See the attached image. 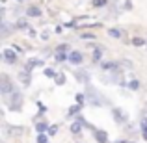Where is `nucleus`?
Wrapping results in <instances>:
<instances>
[{
    "instance_id": "1",
    "label": "nucleus",
    "mask_w": 147,
    "mask_h": 143,
    "mask_svg": "<svg viewBox=\"0 0 147 143\" xmlns=\"http://www.w3.org/2000/svg\"><path fill=\"white\" fill-rule=\"evenodd\" d=\"M4 102L9 106V110H13V111H21V108H22V93L15 87L13 91H11L9 95L4 99Z\"/></svg>"
},
{
    "instance_id": "2",
    "label": "nucleus",
    "mask_w": 147,
    "mask_h": 143,
    "mask_svg": "<svg viewBox=\"0 0 147 143\" xmlns=\"http://www.w3.org/2000/svg\"><path fill=\"white\" fill-rule=\"evenodd\" d=\"M86 99H88V102H90V106H95V108L102 106V104L106 102L104 97H100V93L93 86H90V84H88V89H86Z\"/></svg>"
},
{
    "instance_id": "3",
    "label": "nucleus",
    "mask_w": 147,
    "mask_h": 143,
    "mask_svg": "<svg viewBox=\"0 0 147 143\" xmlns=\"http://www.w3.org/2000/svg\"><path fill=\"white\" fill-rule=\"evenodd\" d=\"M13 89H15V84L11 82L9 76L7 75H0V93H2V99H6Z\"/></svg>"
},
{
    "instance_id": "4",
    "label": "nucleus",
    "mask_w": 147,
    "mask_h": 143,
    "mask_svg": "<svg viewBox=\"0 0 147 143\" xmlns=\"http://www.w3.org/2000/svg\"><path fill=\"white\" fill-rule=\"evenodd\" d=\"M2 58H4V61H6L7 65H15L19 61V56H17V52H15L13 48H4Z\"/></svg>"
},
{
    "instance_id": "5",
    "label": "nucleus",
    "mask_w": 147,
    "mask_h": 143,
    "mask_svg": "<svg viewBox=\"0 0 147 143\" xmlns=\"http://www.w3.org/2000/svg\"><path fill=\"white\" fill-rule=\"evenodd\" d=\"M112 115H114V121L117 123V125H125V123L129 121V115H127L121 108H112Z\"/></svg>"
},
{
    "instance_id": "6",
    "label": "nucleus",
    "mask_w": 147,
    "mask_h": 143,
    "mask_svg": "<svg viewBox=\"0 0 147 143\" xmlns=\"http://www.w3.org/2000/svg\"><path fill=\"white\" fill-rule=\"evenodd\" d=\"M100 69L102 71H115V73H121L123 65L119 63V61H100Z\"/></svg>"
},
{
    "instance_id": "7",
    "label": "nucleus",
    "mask_w": 147,
    "mask_h": 143,
    "mask_svg": "<svg viewBox=\"0 0 147 143\" xmlns=\"http://www.w3.org/2000/svg\"><path fill=\"white\" fill-rule=\"evenodd\" d=\"M75 78L78 80L80 84H90V73L86 69H76L75 71Z\"/></svg>"
},
{
    "instance_id": "8",
    "label": "nucleus",
    "mask_w": 147,
    "mask_h": 143,
    "mask_svg": "<svg viewBox=\"0 0 147 143\" xmlns=\"http://www.w3.org/2000/svg\"><path fill=\"white\" fill-rule=\"evenodd\" d=\"M69 61H71L73 65H82V61H84L82 52H80V50H71V52H69Z\"/></svg>"
},
{
    "instance_id": "9",
    "label": "nucleus",
    "mask_w": 147,
    "mask_h": 143,
    "mask_svg": "<svg viewBox=\"0 0 147 143\" xmlns=\"http://www.w3.org/2000/svg\"><path fill=\"white\" fill-rule=\"evenodd\" d=\"M26 15H28L30 19H37V17H41V15H43V11H41V7L39 6H28L26 7Z\"/></svg>"
},
{
    "instance_id": "10",
    "label": "nucleus",
    "mask_w": 147,
    "mask_h": 143,
    "mask_svg": "<svg viewBox=\"0 0 147 143\" xmlns=\"http://www.w3.org/2000/svg\"><path fill=\"white\" fill-rule=\"evenodd\" d=\"M41 65H45V61H43V60H39V58H30V60L26 61L24 69H28V71H34L36 67H41Z\"/></svg>"
},
{
    "instance_id": "11",
    "label": "nucleus",
    "mask_w": 147,
    "mask_h": 143,
    "mask_svg": "<svg viewBox=\"0 0 147 143\" xmlns=\"http://www.w3.org/2000/svg\"><path fill=\"white\" fill-rule=\"evenodd\" d=\"M19 80H21L24 86H30V82H32V71H28V69H22V71L19 73Z\"/></svg>"
},
{
    "instance_id": "12",
    "label": "nucleus",
    "mask_w": 147,
    "mask_h": 143,
    "mask_svg": "<svg viewBox=\"0 0 147 143\" xmlns=\"http://www.w3.org/2000/svg\"><path fill=\"white\" fill-rule=\"evenodd\" d=\"M93 138H95V141H97V143H108V134L104 132V130L95 128L93 130Z\"/></svg>"
},
{
    "instance_id": "13",
    "label": "nucleus",
    "mask_w": 147,
    "mask_h": 143,
    "mask_svg": "<svg viewBox=\"0 0 147 143\" xmlns=\"http://www.w3.org/2000/svg\"><path fill=\"white\" fill-rule=\"evenodd\" d=\"M11 30H15V26H9L6 19H2V22H0V34H2V37H7Z\"/></svg>"
},
{
    "instance_id": "14",
    "label": "nucleus",
    "mask_w": 147,
    "mask_h": 143,
    "mask_svg": "<svg viewBox=\"0 0 147 143\" xmlns=\"http://www.w3.org/2000/svg\"><path fill=\"white\" fill-rule=\"evenodd\" d=\"M82 128H84V125H82V123H80V119L76 117L75 121L71 123V132H73V134H76V136H78V134L82 132Z\"/></svg>"
},
{
    "instance_id": "15",
    "label": "nucleus",
    "mask_w": 147,
    "mask_h": 143,
    "mask_svg": "<svg viewBox=\"0 0 147 143\" xmlns=\"http://www.w3.org/2000/svg\"><path fill=\"white\" fill-rule=\"evenodd\" d=\"M91 60H93V63H100V60H102V47H95L93 48V56H91Z\"/></svg>"
},
{
    "instance_id": "16",
    "label": "nucleus",
    "mask_w": 147,
    "mask_h": 143,
    "mask_svg": "<svg viewBox=\"0 0 147 143\" xmlns=\"http://www.w3.org/2000/svg\"><path fill=\"white\" fill-rule=\"evenodd\" d=\"M108 36L114 37V39H121L123 37V30L121 28H110L108 30Z\"/></svg>"
},
{
    "instance_id": "17",
    "label": "nucleus",
    "mask_w": 147,
    "mask_h": 143,
    "mask_svg": "<svg viewBox=\"0 0 147 143\" xmlns=\"http://www.w3.org/2000/svg\"><path fill=\"white\" fill-rule=\"evenodd\" d=\"M49 123L47 121H39V123H36V130L37 132H49Z\"/></svg>"
},
{
    "instance_id": "18",
    "label": "nucleus",
    "mask_w": 147,
    "mask_h": 143,
    "mask_svg": "<svg viewBox=\"0 0 147 143\" xmlns=\"http://www.w3.org/2000/svg\"><path fill=\"white\" fill-rule=\"evenodd\" d=\"M140 128H142V136H144V140L147 141V117H142V121H140Z\"/></svg>"
},
{
    "instance_id": "19",
    "label": "nucleus",
    "mask_w": 147,
    "mask_h": 143,
    "mask_svg": "<svg viewBox=\"0 0 147 143\" xmlns=\"http://www.w3.org/2000/svg\"><path fill=\"white\" fill-rule=\"evenodd\" d=\"M54 58H56L58 63H63L65 60H69V52H56V56H54Z\"/></svg>"
},
{
    "instance_id": "20",
    "label": "nucleus",
    "mask_w": 147,
    "mask_h": 143,
    "mask_svg": "<svg viewBox=\"0 0 147 143\" xmlns=\"http://www.w3.org/2000/svg\"><path fill=\"white\" fill-rule=\"evenodd\" d=\"M132 45L134 47H144V45H147V41L144 39V37L136 36V37H132Z\"/></svg>"
},
{
    "instance_id": "21",
    "label": "nucleus",
    "mask_w": 147,
    "mask_h": 143,
    "mask_svg": "<svg viewBox=\"0 0 147 143\" xmlns=\"http://www.w3.org/2000/svg\"><path fill=\"white\" fill-rule=\"evenodd\" d=\"M91 6L100 9V7H106L108 6V0H91Z\"/></svg>"
},
{
    "instance_id": "22",
    "label": "nucleus",
    "mask_w": 147,
    "mask_h": 143,
    "mask_svg": "<svg viewBox=\"0 0 147 143\" xmlns=\"http://www.w3.org/2000/svg\"><path fill=\"white\" fill-rule=\"evenodd\" d=\"M43 75L47 76V78H56V75H58V73L54 71L52 67H45V69H43Z\"/></svg>"
},
{
    "instance_id": "23",
    "label": "nucleus",
    "mask_w": 147,
    "mask_h": 143,
    "mask_svg": "<svg viewBox=\"0 0 147 143\" xmlns=\"http://www.w3.org/2000/svg\"><path fill=\"white\" fill-rule=\"evenodd\" d=\"M54 84H56V86H63L65 84V75H56V78H54Z\"/></svg>"
},
{
    "instance_id": "24",
    "label": "nucleus",
    "mask_w": 147,
    "mask_h": 143,
    "mask_svg": "<svg viewBox=\"0 0 147 143\" xmlns=\"http://www.w3.org/2000/svg\"><path fill=\"white\" fill-rule=\"evenodd\" d=\"M80 108H82V104H78V102H76V104H73V106L69 108V115H75V113H78V111H80Z\"/></svg>"
},
{
    "instance_id": "25",
    "label": "nucleus",
    "mask_w": 147,
    "mask_h": 143,
    "mask_svg": "<svg viewBox=\"0 0 147 143\" xmlns=\"http://www.w3.org/2000/svg\"><path fill=\"white\" fill-rule=\"evenodd\" d=\"M37 143H49L47 132H39V134H37Z\"/></svg>"
},
{
    "instance_id": "26",
    "label": "nucleus",
    "mask_w": 147,
    "mask_h": 143,
    "mask_svg": "<svg viewBox=\"0 0 147 143\" xmlns=\"http://www.w3.org/2000/svg\"><path fill=\"white\" fill-rule=\"evenodd\" d=\"M69 48H71V47H69L67 43H61V45H58V47H56V52H71Z\"/></svg>"
},
{
    "instance_id": "27",
    "label": "nucleus",
    "mask_w": 147,
    "mask_h": 143,
    "mask_svg": "<svg viewBox=\"0 0 147 143\" xmlns=\"http://www.w3.org/2000/svg\"><path fill=\"white\" fill-rule=\"evenodd\" d=\"M129 87H130V89H132V91H136L138 87H140V82H138L136 78H134V80H130V82H129Z\"/></svg>"
},
{
    "instance_id": "28",
    "label": "nucleus",
    "mask_w": 147,
    "mask_h": 143,
    "mask_svg": "<svg viewBox=\"0 0 147 143\" xmlns=\"http://www.w3.org/2000/svg\"><path fill=\"white\" fill-rule=\"evenodd\" d=\"M15 30H22V28H28V24H26V21H19L17 24H13Z\"/></svg>"
},
{
    "instance_id": "29",
    "label": "nucleus",
    "mask_w": 147,
    "mask_h": 143,
    "mask_svg": "<svg viewBox=\"0 0 147 143\" xmlns=\"http://www.w3.org/2000/svg\"><path fill=\"white\" fill-rule=\"evenodd\" d=\"M82 39H95V34H80Z\"/></svg>"
},
{
    "instance_id": "30",
    "label": "nucleus",
    "mask_w": 147,
    "mask_h": 143,
    "mask_svg": "<svg viewBox=\"0 0 147 143\" xmlns=\"http://www.w3.org/2000/svg\"><path fill=\"white\" fill-rule=\"evenodd\" d=\"M37 108H39V113H45V111H47V106H45L43 102H37Z\"/></svg>"
},
{
    "instance_id": "31",
    "label": "nucleus",
    "mask_w": 147,
    "mask_h": 143,
    "mask_svg": "<svg viewBox=\"0 0 147 143\" xmlns=\"http://www.w3.org/2000/svg\"><path fill=\"white\" fill-rule=\"evenodd\" d=\"M56 132H58V126H56V125H52V126L49 128V136H54Z\"/></svg>"
},
{
    "instance_id": "32",
    "label": "nucleus",
    "mask_w": 147,
    "mask_h": 143,
    "mask_svg": "<svg viewBox=\"0 0 147 143\" xmlns=\"http://www.w3.org/2000/svg\"><path fill=\"white\" fill-rule=\"evenodd\" d=\"M84 100H86V97H84L82 93H78V95H76V102H78V104H84Z\"/></svg>"
},
{
    "instance_id": "33",
    "label": "nucleus",
    "mask_w": 147,
    "mask_h": 143,
    "mask_svg": "<svg viewBox=\"0 0 147 143\" xmlns=\"http://www.w3.org/2000/svg\"><path fill=\"white\" fill-rule=\"evenodd\" d=\"M28 36L30 37H36V30H34V28H28Z\"/></svg>"
},
{
    "instance_id": "34",
    "label": "nucleus",
    "mask_w": 147,
    "mask_h": 143,
    "mask_svg": "<svg viewBox=\"0 0 147 143\" xmlns=\"http://www.w3.org/2000/svg\"><path fill=\"white\" fill-rule=\"evenodd\" d=\"M41 39H43V41H45V39H49V32H47V30H45V32L41 34Z\"/></svg>"
},
{
    "instance_id": "35",
    "label": "nucleus",
    "mask_w": 147,
    "mask_h": 143,
    "mask_svg": "<svg viewBox=\"0 0 147 143\" xmlns=\"http://www.w3.org/2000/svg\"><path fill=\"white\" fill-rule=\"evenodd\" d=\"M61 32H63V26L58 24V26H56V34H61Z\"/></svg>"
},
{
    "instance_id": "36",
    "label": "nucleus",
    "mask_w": 147,
    "mask_h": 143,
    "mask_svg": "<svg viewBox=\"0 0 147 143\" xmlns=\"http://www.w3.org/2000/svg\"><path fill=\"white\" fill-rule=\"evenodd\" d=\"M11 48H13V50H15V52H17V54H19V52H22V50H24V48H21V47H17V45H15V47H11Z\"/></svg>"
},
{
    "instance_id": "37",
    "label": "nucleus",
    "mask_w": 147,
    "mask_h": 143,
    "mask_svg": "<svg viewBox=\"0 0 147 143\" xmlns=\"http://www.w3.org/2000/svg\"><path fill=\"white\" fill-rule=\"evenodd\" d=\"M115 143H132V141H129V140H119V141H115Z\"/></svg>"
}]
</instances>
